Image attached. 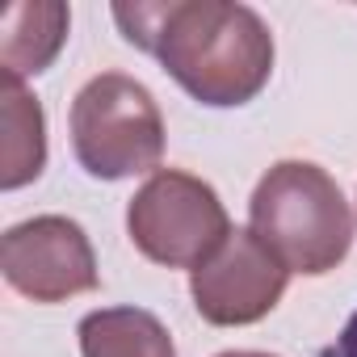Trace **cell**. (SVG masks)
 I'll return each mask as SVG.
<instances>
[{
	"instance_id": "30bf717a",
	"label": "cell",
	"mask_w": 357,
	"mask_h": 357,
	"mask_svg": "<svg viewBox=\"0 0 357 357\" xmlns=\"http://www.w3.org/2000/svg\"><path fill=\"white\" fill-rule=\"evenodd\" d=\"M319 357H357V311L349 315V324L340 328V336L328 349H319Z\"/></svg>"
},
{
	"instance_id": "6da1fadb",
	"label": "cell",
	"mask_w": 357,
	"mask_h": 357,
	"mask_svg": "<svg viewBox=\"0 0 357 357\" xmlns=\"http://www.w3.org/2000/svg\"><path fill=\"white\" fill-rule=\"evenodd\" d=\"M114 22L202 105H244L269 84L273 34L248 5L223 0L114 5Z\"/></svg>"
},
{
	"instance_id": "7a4b0ae2",
	"label": "cell",
	"mask_w": 357,
	"mask_h": 357,
	"mask_svg": "<svg viewBox=\"0 0 357 357\" xmlns=\"http://www.w3.org/2000/svg\"><path fill=\"white\" fill-rule=\"evenodd\" d=\"M252 236L290 273H328L344 261L353 244V215L336 181L307 160L273 164L248 206Z\"/></svg>"
},
{
	"instance_id": "ba28073f",
	"label": "cell",
	"mask_w": 357,
	"mask_h": 357,
	"mask_svg": "<svg viewBox=\"0 0 357 357\" xmlns=\"http://www.w3.org/2000/svg\"><path fill=\"white\" fill-rule=\"evenodd\" d=\"M68 38V9L63 5H9L5 34H0V68L5 76H38Z\"/></svg>"
},
{
	"instance_id": "3957f363",
	"label": "cell",
	"mask_w": 357,
	"mask_h": 357,
	"mask_svg": "<svg viewBox=\"0 0 357 357\" xmlns=\"http://www.w3.org/2000/svg\"><path fill=\"white\" fill-rule=\"evenodd\" d=\"M72 147L80 168L101 181L155 168L164 155V118L155 97L122 72L93 76L72 101Z\"/></svg>"
},
{
	"instance_id": "8fae6325",
	"label": "cell",
	"mask_w": 357,
	"mask_h": 357,
	"mask_svg": "<svg viewBox=\"0 0 357 357\" xmlns=\"http://www.w3.org/2000/svg\"><path fill=\"white\" fill-rule=\"evenodd\" d=\"M219 357H269V353H244L240 349V353H219Z\"/></svg>"
},
{
	"instance_id": "52a82bcc",
	"label": "cell",
	"mask_w": 357,
	"mask_h": 357,
	"mask_svg": "<svg viewBox=\"0 0 357 357\" xmlns=\"http://www.w3.org/2000/svg\"><path fill=\"white\" fill-rule=\"evenodd\" d=\"M0 185L22 190L26 181L43 172L47 164V126H43V105L22 89V80L5 76L0 84Z\"/></svg>"
},
{
	"instance_id": "8992f818",
	"label": "cell",
	"mask_w": 357,
	"mask_h": 357,
	"mask_svg": "<svg viewBox=\"0 0 357 357\" xmlns=\"http://www.w3.org/2000/svg\"><path fill=\"white\" fill-rule=\"evenodd\" d=\"M290 269L252 236V231H231L227 244L194 269L190 290H194V307L206 324L219 328H240V324H257L261 315H269L286 290Z\"/></svg>"
},
{
	"instance_id": "5b68a950",
	"label": "cell",
	"mask_w": 357,
	"mask_h": 357,
	"mask_svg": "<svg viewBox=\"0 0 357 357\" xmlns=\"http://www.w3.org/2000/svg\"><path fill=\"white\" fill-rule=\"evenodd\" d=\"M0 269L9 286L34 303H63L72 294L97 290V261L80 223L63 215H43L5 231Z\"/></svg>"
},
{
	"instance_id": "9c48e42d",
	"label": "cell",
	"mask_w": 357,
	"mask_h": 357,
	"mask_svg": "<svg viewBox=\"0 0 357 357\" xmlns=\"http://www.w3.org/2000/svg\"><path fill=\"white\" fill-rule=\"evenodd\" d=\"M80 353L84 357H176L164 324L139 307H105L84 315Z\"/></svg>"
},
{
	"instance_id": "277c9868",
	"label": "cell",
	"mask_w": 357,
	"mask_h": 357,
	"mask_svg": "<svg viewBox=\"0 0 357 357\" xmlns=\"http://www.w3.org/2000/svg\"><path fill=\"white\" fill-rule=\"evenodd\" d=\"M126 227L135 248L168 269L206 265L231 236L219 194L181 168H160L130 198Z\"/></svg>"
}]
</instances>
